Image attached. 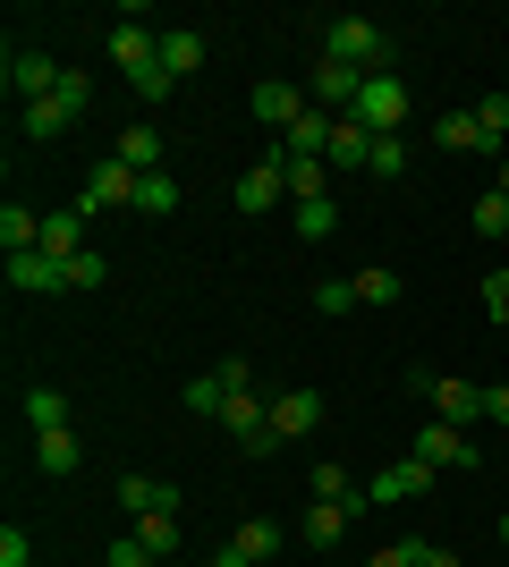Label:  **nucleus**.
Instances as JSON below:
<instances>
[{
	"label": "nucleus",
	"mask_w": 509,
	"mask_h": 567,
	"mask_svg": "<svg viewBox=\"0 0 509 567\" xmlns=\"http://www.w3.org/2000/svg\"><path fill=\"white\" fill-rule=\"evenodd\" d=\"M323 60H339V69H357V76H383L390 69V34L374 18H332L323 25Z\"/></svg>",
	"instance_id": "obj_1"
},
{
	"label": "nucleus",
	"mask_w": 509,
	"mask_h": 567,
	"mask_svg": "<svg viewBox=\"0 0 509 567\" xmlns=\"http://www.w3.org/2000/svg\"><path fill=\"white\" fill-rule=\"evenodd\" d=\"M357 118L374 127V136H399V127H408V85H399V69L365 76V94H357Z\"/></svg>",
	"instance_id": "obj_2"
},
{
	"label": "nucleus",
	"mask_w": 509,
	"mask_h": 567,
	"mask_svg": "<svg viewBox=\"0 0 509 567\" xmlns=\"http://www.w3.org/2000/svg\"><path fill=\"white\" fill-rule=\"evenodd\" d=\"M408 457H425L434 474H467V466H476V441H467L459 424H441V415H434V424L416 432V450H408Z\"/></svg>",
	"instance_id": "obj_3"
},
{
	"label": "nucleus",
	"mask_w": 509,
	"mask_h": 567,
	"mask_svg": "<svg viewBox=\"0 0 509 567\" xmlns=\"http://www.w3.org/2000/svg\"><path fill=\"white\" fill-rule=\"evenodd\" d=\"M221 432H238V450L264 457V450H272V399H255V390H230V406H221Z\"/></svg>",
	"instance_id": "obj_4"
},
{
	"label": "nucleus",
	"mask_w": 509,
	"mask_h": 567,
	"mask_svg": "<svg viewBox=\"0 0 509 567\" xmlns=\"http://www.w3.org/2000/svg\"><path fill=\"white\" fill-rule=\"evenodd\" d=\"M85 213H136V169L111 153V162H94V178H85Z\"/></svg>",
	"instance_id": "obj_5"
},
{
	"label": "nucleus",
	"mask_w": 509,
	"mask_h": 567,
	"mask_svg": "<svg viewBox=\"0 0 509 567\" xmlns=\"http://www.w3.org/2000/svg\"><path fill=\"white\" fill-rule=\"evenodd\" d=\"M306 102H315V94H306V85H281V76H264V85L246 94V111L264 118V127H281V136H289L297 118H306Z\"/></svg>",
	"instance_id": "obj_6"
},
{
	"label": "nucleus",
	"mask_w": 509,
	"mask_h": 567,
	"mask_svg": "<svg viewBox=\"0 0 509 567\" xmlns=\"http://www.w3.org/2000/svg\"><path fill=\"white\" fill-rule=\"evenodd\" d=\"M111 60L128 69V85H145V76L162 69V34H153V25H111Z\"/></svg>",
	"instance_id": "obj_7"
},
{
	"label": "nucleus",
	"mask_w": 509,
	"mask_h": 567,
	"mask_svg": "<svg viewBox=\"0 0 509 567\" xmlns=\"http://www.w3.org/2000/svg\"><path fill=\"white\" fill-rule=\"evenodd\" d=\"M315 424H323V390H281V399H272V450H281V441H306Z\"/></svg>",
	"instance_id": "obj_8"
},
{
	"label": "nucleus",
	"mask_w": 509,
	"mask_h": 567,
	"mask_svg": "<svg viewBox=\"0 0 509 567\" xmlns=\"http://www.w3.org/2000/svg\"><path fill=\"white\" fill-rule=\"evenodd\" d=\"M51 85H60V69H51L43 51L9 43V94H18V111H26V102H51Z\"/></svg>",
	"instance_id": "obj_9"
},
{
	"label": "nucleus",
	"mask_w": 509,
	"mask_h": 567,
	"mask_svg": "<svg viewBox=\"0 0 509 567\" xmlns=\"http://www.w3.org/2000/svg\"><path fill=\"white\" fill-rule=\"evenodd\" d=\"M306 94H315V111H357V94H365V76L357 69H339V60H315V76H306Z\"/></svg>",
	"instance_id": "obj_10"
},
{
	"label": "nucleus",
	"mask_w": 509,
	"mask_h": 567,
	"mask_svg": "<svg viewBox=\"0 0 509 567\" xmlns=\"http://www.w3.org/2000/svg\"><path fill=\"white\" fill-rule=\"evenodd\" d=\"M289 195V169H281V153H264L255 169H238V213H272Z\"/></svg>",
	"instance_id": "obj_11"
},
{
	"label": "nucleus",
	"mask_w": 509,
	"mask_h": 567,
	"mask_svg": "<svg viewBox=\"0 0 509 567\" xmlns=\"http://www.w3.org/2000/svg\"><path fill=\"white\" fill-rule=\"evenodd\" d=\"M425 483H434V466H425V457H399V466H383L374 483H365V508H390V499H416Z\"/></svg>",
	"instance_id": "obj_12"
},
{
	"label": "nucleus",
	"mask_w": 509,
	"mask_h": 567,
	"mask_svg": "<svg viewBox=\"0 0 509 567\" xmlns=\"http://www.w3.org/2000/svg\"><path fill=\"white\" fill-rule=\"evenodd\" d=\"M332 127H339V111H315V102H306V118L289 127L281 153H289V162H323V153H332Z\"/></svg>",
	"instance_id": "obj_13"
},
{
	"label": "nucleus",
	"mask_w": 509,
	"mask_h": 567,
	"mask_svg": "<svg viewBox=\"0 0 509 567\" xmlns=\"http://www.w3.org/2000/svg\"><path fill=\"white\" fill-rule=\"evenodd\" d=\"M9 288H26V297H51V288H69V262H51L43 246H34V255H9Z\"/></svg>",
	"instance_id": "obj_14"
},
{
	"label": "nucleus",
	"mask_w": 509,
	"mask_h": 567,
	"mask_svg": "<svg viewBox=\"0 0 509 567\" xmlns=\"http://www.w3.org/2000/svg\"><path fill=\"white\" fill-rule=\"evenodd\" d=\"M43 255H51V262H77V255H85V204L43 213Z\"/></svg>",
	"instance_id": "obj_15"
},
{
	"label": "nucleus",
	"mask_w": 509,
	"mask_h": 567,
	"mask_svg": "<svg viewBox=\"0 0 509 567\" xmlns=\"http://www.w3.org/2000/svg\"><path fill=\"white\" fill-rule=\"evenodd\" d=\"M323 162H332V169H365V162H374V127L348 111V118L332 127V153H323Z\"/></svg>",
	"instance_id": "obj_16"
},
{
	"label": "nucleus",
	"mask_w": 509,
	"mask_h": 567,
	"mask_svg": "<svg viewBox=\"0 0 509 567\" xmlns=\"http://www.w3.org/2000/svg\"><path fill=\"white\" fill-rule=\"evenodd\" d=\"M120 162L136 169V178L162 169V136H153V118H128V127H120Z\"/></svg>",
	"instance_id": "obj_17"
},
{
	"label": "nucleus",
	"mask_w": 509,
	"mask_h": 567,
	"mask_svg": "<svg viewBox=\"0 0 509 567\" xmlns=\"http://www.w3.org/2000/svg\"><path fill=\"white\" fill-rule=\"evenodd\" d=\"M120 508H128V525H136V517H153V508H179V492L153 483V474H120Z\"/></svg>",
	"instance_id": "obj_18"
},
{
	"label": "nucleus",
	"mask_w": 509,
	"mask_h": 567,
	"mask_svg": "<svg viewBox=\"0 0 509 567\" xmlns=\"http://www.w3.org/2000/svg\"><path fill=\"white\" fill-rule=\"evenodd\" d=\"M297 534H306V550H332L339 534H348V499H315V508L297 517Z\"/></svg>",
	"instance_id": "obj_19"
},
{
	"label": "nucleus",
	"mask_w": 509,
	"mask_h": 567,
	"mask_svg": "<svg viewBox=\"0 0 509 567\" xmlns=\"http://www.w3.org/2000/svg\"><path fill=\"white\" fill-rule=\"evenodd\" d=\"M230 550H238L246 567H272V559H281V525H272V517H246L238 534H230Z\"/></svg>",
	"instance_id": "obj_20"
},
{
	"label": "nucleus",
	"mask_w": 509,
	"mask_h": 567,
	"mask_svg": "<svg viewBox=\"0 0 509 567\" xmlns=\"http://www.w3.org/2000/svg\"><path fill=\"white\" fill-rule=\"evenodd\" d=\"M162 69L170 76H195V69H204V34H195V25H162Z\"/></svg>",
	"instance_id": "obj_21"
},
{
	"label": "nucleus",
	"mask_w": 509,
	"mask_h": 567,
	"mask_svg": "<svg viewBox=\"0 0 509 567\" xmlns=\"http://www.w3.org/2000/svg\"><path fill=\"white\" fill-rule=\"evenodd\" d=\"M434 144H441V153H492L485 127H476V111H441L434 118Z\"/></svg>",
	"instance_id": "obj_22"
},
{
	"label": "nucleus",
	"mask_w": 509,
	"mask_h": 567,
	"mask_svg": "<svg viewBox=\"0 0 509 567\" xmlns=\"http://www.w3.org/2000/svg\"><path fill=\"white\" fill-rule=\"evenodd\" d=\"M128 534H136V543H145L153 550V559H179V508H153V517H136V525H128Z\"/></svg>",
	"instance_id": "obj_23"
},
{
	"label": "nucleus",
	"mask_w": 509,
	"mask_h": 567,
	"mask_svg": "<svg viewBox=\"0 0 509 567\" xmlns=\"http://www.w3.org/2000/svg\"><path fill=\"white\" fill-rule=\"evenodd\" d=\"M0 246H9V255H34V246H43V213H26V204H0Z\"/></svg>",
	"instance_id": "obj_24"
},
{
	"label": "nucleus",
	"mask_w": 509,
	"mask_h": 567,
	"mask_svg": "<svg viewBox=\"0 0 509 567\" xmlns=\"http://www.w3.org/2000/svg\"><path fill=\"white\" fill-rule=\"evenodd\" d=\"M34 466H43V474H77V466H85L77 432H34Z\"/></svg>",
	"instance_id": "obj_25"
},
{
	"label": "nucleus",
	"mask_w": 509,
	"mask_h": 567,
	"mask_svg": "<svg viewBox=\"0 0 509 567\" xmlns=\"http://www.w3.org/2000/svg\"><path fill=\"white\" fill-rule=\"evenodd\" d=\"M136 213H145V220H170V213H179V178H170V169L136 178Z\"/></svg>",
	"instance_id": "obj_26"
},
{
	"label": "nucleus",
	"mask_w": 509,
	"mask_h": 567,
	"mask_svg": "<svg viewBox=\"0 0 509 567\" xmlns=\"http://www.w3.org/2000/svg\"><path fill=\"white\" fill-rule=\"evenodd\" d=\"M26 424L34 432H69V399H60V390H26Z\"/></svg>",
	"instance_id": "obj_27"
},
{
	"label": "nucleus",
	"mask_w": 509,
	"mask_h": 567,
	"mask_svg": "<svg viewBox=\"0 0 509 567\" xmlns=\"http://www.w3.org/2000/svg\"><path fill=\"white\" fill-rule=\"evenodd\" d=\"M18 127H26L34 144H51V136H69V111H60V102H26V111H18Z\"/></svg>",
	"instance_id": "obj_28"
},
{
	"label": "nucleus",
	"mask_w": 509,
	"mask_h": 567,
	"mask_svg": "<svg viewBox=\"0 0 509 567\" xmlns=\"http://www.w3.org/2000/svg\"><path fill=\"white\" fill-rule=\"evenodd\" d=\"M51 102H60V111H69V127L85 111H94V85H85V69H60V85H51Z\"/></svg>",
	"instance_id": "obj_29"
},
{
	"label": "nucleus",
	"mask_w": 509,
	"mask_h": 567,
	"mask_svg": "<svg viewBox=\"0 0 509 567\" xmlns=\"http://www.w3.org/2000/svg\"><path fill=\"white\" fill-rule=\"evenodd\" d=\"M289 229L306 237V246H323V237L339 229V204H332V195H323V204H297V220H289Z\"/></svg>",
	"instance_id": "obj_30"
},
{
	"label": "nucleus",
	"mask_w": 509,
	"mask_h": 567,
	"mask_svg": "<svg viewBox=\"0 0 509 567\" xmlns=\"http://www.w3.org/2000/svg\"><path fill=\"white\" fill-rule=\"evenodd\" d=\"M476 127H485L492 162H501V144H509V94H485V102H476Z\"/></svg>",
	"instance_id": "obj_31"
},
{
	"label": "nucleus",
	"mask_w": 509,
	"mask_h": 567,
	"mask_svg": "<svg viewBox=\"0 0 509 567\" xmlns=\"http://www.w3.org/2000/svg\"><path fill=\"white\" fill-rule=\"evenodd\" d=\"M357 306H399V271H383V262L357 271Z\"/></svg>",
	"instance_id": "obj_32"
},
{
	"label": "nucleus",
	"mask_w": 509,
	"mask_h": 567,
	"mask_svg": "<svg viewBox=\"0 0 509 567\" xmlns=\"http://www.w3.org/2000/svg\"><path fill=\"white\" fill-rule=\"evenodd\" d=\"M221 406H230V381H221V373L187 381V415H221Z\"/></svg>",
	"instance_id": "obj_33"
},
{
	"label": "nucleus",
	"mask_w": 509,
	"mask_h": 567,
	"mask_svg": "<svg viewBox=\"0 0 509 567\" xmlns=\"http://www.w3.org/2000/svg\"><path fill=\"white\" fill-rule=\"evenodd\" d=\"M348 492H357V474L339 466V457H323L315 466V499H348ZM348 508H357V499H348Z\"/></svg>",
	"instance_id": "obj_34"
},
{
	"label": "nucleus",
	"mask_w": 509,
	"mask_h": 567,
	"mask_svg": "<svg viewBox=\"0 0 509 567\" xmlns=\"http://www.w3.org/2000/svg\"><path fill=\"white\" fill-rule=\"evenodd\" d=\"M476 229H485V237H509V195H501V187L476 195Z\"/></svg>",
	"instance_id": "obj_35"
},
{
	"label": "nucleus",
	"mask_w": 509,
	"mask_h": 567,
	"mask_svg": "<svg viewBox=\"0 0 509 567\" xmlns=\"http://www.w3.org/2000/svg\"><path fill=\"white\" fill-rule=\"evenodd\" d=\"M374 178H399V169H408V136H374Z\"/></svg>",
	"instance_id": "obj_36"
},
{
	"label": "nucleus",
	"mask_w": 509,
	"mask_h": 567,
	"mask_svg": "<svg viewBox=\"0 0 509 567\" xmlns=\"http://www.w3.org/2000/svg\"><path fill=\"white\" fill-rule=\"evenodd\" d=\"M315 313H357V280H323L315 288Z\"/></svg>",
	"instance_id": "obj_37"
},
{
	"label": "nucleus",
	"mask_w": 509,
	"mask_h": 567,
	"mask_svg": "<svg viewBox=\"0 0 509 567\" xmlns=\"http://www.w3.org/2000/svg\"><path fill=\"white\" fill-rule=\"evenodd\" d=\"M485 313L509 331V262H492V280H485Z\"/></svg>",
	"instance_id": "obj_38"
},
{
	"label": "nucleus",
	"mask_w": 509,
	"mask_h": 567,
	"mask_svg": "<svg viewBox=\"0 0 509 567\" xmlns=\"http://www.w3.org/2000/svg\"><path fill=\"white\" fill-rule=\"evenodd\" d=\"M0 567H34V543H26L18 525H0Z\"/></svg>",
	"instance_id": "obj_39"
},
{
	"label": "nucleus",
	"mask_w": 509,
	"mask_h": 567,
	"mask_svg": "<svg viewBox=\"0 0 509 567\" xmlns=\"http://www.w3.org/2000/svg\"><path fill=\"white\" fill-rule=\"evenodd\" d=\"M69 288H102V255H94V246H85V255L69 262Z\"/></svg>",
	"instance_id": "obj_40"
},
{
	"label": "nucleus",
	"mask_w": 509,
	"mask_h": 567,
	"mask_svg": "<svg viewBox=\"0 0 509 567\" xmlns=\"http://www.w3.org/2000/svg\"><path fill=\"white\" fill-rule=\"evenodd\" d=\"M485 424H509V381H485Z\"/></svg>",
	"instance_id": "obj_41"
},
{
	"label": "nucleus",
	"mask_w": 509,
	"mask_h": 567,
	"mask_svg": "<svg viewBox=\"0 0 509 567\" xmlns=\"http://www.w3.org/2000/svg\"><path fill=\"white\" fill-rule=\"evenodd\" d=\"M365 567H416V550H408V543H390V550H374Z\"/></svg>",
	"instance_id": "obj_42"
},
{
	"label": "nucleus",
	"mask_w": 509,
	"mask_h": 567,
	"mask_svg": "<svg viewBox=\"0 0 509 567\" xmlns=\"http://www.w3.org/2000/svg\"><path fill=\"white\" fill-rule=\"evenodd\" d=\"M408 550H416V567H459V559H450L441 543H408Z\"/></svg>",
	"instance_id": "obj_43"
},
{
	"label": "nucleus",
	"mask_w": 509,
	"mask_h": 567,
	"mask_svg": "<svg viewBox=\"0 0 509 567\" xmlns=\"http://www.w3.org/2000/svg\"><path fill=\"white\" fill-rule=\"evenodd\" d=\"M213 567H246V559H238V550H230V543H221V550H213Z\"/></svg>",
	"instance_id": "obj_44"
},
{
	"label": "nucleus",
	"mask_w": 509,
	"mask_h": 567,
	"mask_svg": "<svg viewBox=\"0 0 509 567\" xmlns=\"http://www.w3.org/2000/svg\"><path fill=\"white\" fill-rule=\"evenodd\" d=\"M492 187H501V195H509V153H501V162H492Z\"/></svg>",
	"instance_id": "obj_45"
},
{
	"label": "nucleus",
	"mask_w": 509,
	"mask_h": 567,
	"mask_svg": "<svg viewBox=\"0 0 509 567\" xmlns=\"http://www.w3.org/2000/svg\"><path fill=\"white\" fill-rule=\"evenodd\" d=\"M501 550H509V517H501Z\"/></svg>",
	"instance_id": "obj_46"
}]
</instances>
